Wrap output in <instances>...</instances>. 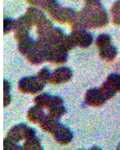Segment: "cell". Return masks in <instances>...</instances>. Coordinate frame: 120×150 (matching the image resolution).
Instances as JSON below:
<instances>
[{"mask_svg": "<svg viewBox=\"0 0 120 150\" xmlns=\"http://www.w3.org/2000/svg\"><path fill=\"white\" fill-rule=\"evenodd\" d=\"M108 22V14L100 0H85L84 6L79 12H77V17L71 25V28L87 30L104 28Z\"/></svg>", "mask_w": 120, "mask_h": 150, "instance_id": "obj_1", "label": "cell"}, {"mask_svg": "<svg viewBox=\"0 0 120 150\" xmlns=\"http://www.w3.org/2000/svg\"><path fill=\"white\" fill-rule=\"evenodd\" d=\"M35 136L36 132L34 129L22 123L17 125L7 132L3 142L4 149H22V144Z\"/></svg>", "mask_w": 120, "mask_h": 150, "instance_id": "obj_2", "label": "cell"}, {"mask_svg": "<svg viewBox=\"0 0 120 150\" xmlns=\"http://www.w3.org/2000/svg\"><path fill=\"white\" fill-rule=\"evenodd\" d=\"M39 125L42 130L51 135L55 141L60 144H69L73 139V133L67 126L61 124L59 120L50 117L47 113Z\"/></svg>", "mask_w": 120, "mask_h": 150, "instance_id": "obj_3", "label": "cell"}, {"mask_svg": "<svg viewBox=\"0 0 120 150\" xmlns=\"http://www.w3.org/2000/svg\"><path fill=\"white\" fill-rule=\"evenodd\" d=\"M48 15L53 20L60 23L72 25L76 19L77 12L70 7H64L59 3L48 11Z\"/></svg>", "mask_w": 120, "mask_h": 150, "instance_id": "obj_4", "label": "cell"}, {"mask_svg": "<svg viewBox=\"0 0 120 150\" xmlns=\"http://www.w3.org/2000/svg\"><path fill=\"white\" fill-rule=\"evenodd\" d=\"M46 83L40 80L38 76L22 77L19 82V89L25 94L34 95L43 90Z\"/></svg>", "mask_w": 120, "mask_h": 150, "instance_id": "obj_5", "label": "cell"}, {"mask_svg": "<svg viewBox=\"0 0 120 150\" xmlns=\"http://www.w3.org/2000/svg\"><path fill=\"white\" fill-rule=\"evenodd\" d=\"M46 61L54 64H62L67 62L68 52L59 47H45Z\"/></svg>", "mask_w": 120, "mask_h": 150, "instance_id": "obj_6", "label": "cell"}, {"mask_svg": "<svg viewBox=\"0 0 120 150\" xmlns=\"http://www.w3.org/2000/svg\"><path fill=\"white\" fill-rule=\"evenodd\" d=\"M70 36L74 45L82 48H87L93 43V35L87 30L72 29Z\"/></svg>", "mask_w": 120, "mask_h": 150, "instance_id": "obj_7", "label": "cell"}, {"mask_svg": "<svg viewBox=\"0 0 120 150\" xmlns=\"http://www.w3.org/2000/svg\"><path fill=\"white\" fill-rule=\"evenodd\" d=\"M32 28L33 26L24 15L17 18L15 20V26L14 29L16 40L18 41L24 37L29 36Z\"/></svg>", "mask_w": 120, "mask_h": 150, "instance_id": "obj_8", "label": "cell"}, {"mask_svg": "<svg viewBox=\"0 0 120 150\" xmlns=\"http://www.w3.org/2000/svg\"><path fill=\"white\" fill-rule=\"evenodd\" d=\"M108 100L102 94L100 88H91L85 95V102L91 107H100Z\"/></svg>", "mask_w": 120, "mask_h": 150, "instance_id": "obj_9", "label": "cell"}, {"mask_svg": "<svg viewBox=\"0 0 120 150\" xmlns=\"http://www.w3.org/2000/svg\"><path fill=\"white\" fill-rule=\"evenodd\" d=\"M72 77V71L67 67L57 68L51 73L50 82L53 84H62L68 82Z\"/></svg>", "mask_w": 120, "mask_h": 150, "instance_id": "obj_10", "label": "cell"}, {"mask_svg": "<svg viewBox=\"0 0 120 150\" xmlns=\"http://www.w3.org/2000/svg\"><path fill=\"white\" fill-rule=\"evenodd\" d=\"M24 16L27 17L33 27H36L40 24L46 18V16L43 11L39 9L34 6H30L26 11Z\"/></svg>", "mask_w": 120, "mask_h": 150, "instance_id": "obj_11", "label": "cell"}, {"mask_svg": "<svg viewBox=\"0 0 120 150\" xmlns=\"http://www.w3.org/2000/svg\"><path fill=\"white\" fill-rule=\"evenodd\" d=\"M46 116L45 109L34 105V107L31 108L27 112V118L31 123L39 124Z\"/></svg>", "mask_w": 120, "mask_h": 150, "instance_id": "obj_12", "label": "cell"}, {"mask_svg": "<svg viewBox=\"0 0 120 150\" xmlns=\"http://www.w3.org/2000/svg\"><path fill=\"white\" fill-rule=\"evenodd\" d=\"M31 6L48 12L50 10L59 3L57 0H27Z\"/></svg>", "mask_w": 120, "mask_h": 150, "instance_id": "obj_13", "label": "cell"}, {"mask_svg": "<svg viewBox=\"0 0 120 150\" xmlns=\"http://www.w3.org/2000/svg\"><path fill=\"white\" fill-rule=\"evenodd\" d=\"M117 48L111 43L99 48V55L106 61H112L117 55Z\"/></svg>", "mask_w": 120, "mask_h": 150, "instance_id": "obj_14", "label": "cell"}, {"mask_svg": "<svg viewBox=\"0 0 120 150\" xmlns=\"http://www.w3.org/2000/svg\"><path fill=\"white\" fill-rule=\"evenodd\" d=\"M22 149L27 150H39L43 149V147L40 144L39 139L35 136L34 137L31 138L30 140H28L27 142H25L22 144Z\"/></svg>", "mask_w": 120, "mask_h": 150, "instance_id": "obj_15", "label": "cell"}, {"mask_svg": "<svg viewBox=\"0 0 120 150\" xmlns=\"http://www.w3.org/2000/svg\"><path fill=\"white\" fill-rule=\"evenodd\" d=\"M112 21L115 25L120 26V0H118L111 7Z\"/></svg>", "mask_w": 120, "mask_h": 150, "instance_id": "obj_16", "label": "cell"}, {"mask_svg": "<svg viewBox=\"0 0 120 150\" xmlns=\"http://www.w3.org/2000/svg\"><path fill=\"white\" fill-rule=\"evenodd\" d=\"M110 43H111V36L107 34H101L96 38L95 44L99 48H101Z\"/></svg>", "mask_w": 120, "mask_h": 150, "instance_id": "obj_17", "label": "cell"}, {"mask_svg": "<svg viewBox=\"0 0 120 150\" xmlns=\"http://www.w3.org/2000/svg\"><path fill=\"white\" fill-rule=\"evenodd\" d=\"M15 26V20L10 17H5L3 19V31L4 34H8L14 31Z\"/></svg>", "mask_w": 120, "mask_h": 150, "instance_id": "obj_18", "label": "cell"}, {"mask_svg": "<svg viewBox=\"0 0 120 150\" xmlns=\"http://www.w3.org/2000/svg\"><path fill=\"white\" fill-rule=\"evenodd\" d=\"M4 92H3V103H4V107L7 106L11 103V83L7 80H4Z\"/></svg>", "mask_w": 120, "mask_h": 150, "instance_id": "obj_19", "label": "cell"}, {"mask_svg": "<svg viewBox=\"0 0 120 150\" xmlns=\"http://www.w3.org/2000/svg\"><path fill=\"white\" fill-rule=\"evenodd\" d=\"M51 73V71L47 67H43L38 72L37 76L42 81H43L45 83H47L50 82Z\"/></svg>", "mask_w": 120, "mask_h": 150, "instance_id": "obj_20", "label": "cell"}, {"mask_svg": "<svg viewBox=\"0 0 120 150\" xmlns=\"http://www.w3.org/2000/svg\"><path fill=\"white\" fill-rule=\"evenodd\" d=\"M75 1H76V0H75Z\"/></svg>", "mask_w": 120, "mask_h": 150, "instance_id": "obj_21", "label": "cell"}]
</instances>
